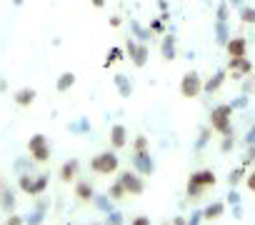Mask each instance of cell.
<instances>
[{
  "label": "cell",
  "mask_w": 255,
  "mask_h": 225,
  "mask_svg": "<svg viewBox=\"0 0 255 225\" xmlns=\"http://www.w3.org/2000/svg\"><path fill=\"white\" fill-rule=\"evenodd\" d=\"M245 145H255V123H253V128H250L248 135H245Z\"/></svg>",
  "instance_id": "obj_46"
},
{
  "label": "cell",
  "mask_w": 255,
  "mask_h": 225,
  "mask_svg": "<svg viewBox=\"0 0 255 225\" xmlns=\"http://www.w3.org/2000/svg\"><path fill=\"white\" fill-rule=\"evenodd\" d=\"M208 140H210V130H208V128H200V133H198V140H195V150L200 153V150L208 145Z\"/></svg>",
  "instance_id": "obj_34"
},
{
  "label": "cell",
  "mask_w": 255,
  "mask_h": 225,
  "mask_svg": "<svg viewBox=\"0 0 255 225\" xmlns=\"http://www.w3.org/2000/svg\"><path fill=\"white\" fill-rule=\"evenodd\" d=\"M110 25H113V28H120V25H123V18H120V15H113V18H110Z\"/></svg>",
  "instance_id": "obj_48"
},
{
  "label": "cell",
  "mask_w": 255,
  "mask_h": 225,
  "mask_svg": "<svg viewBox=\"0 0 255 225\" xmlns=\"http://www.w3.org/2000/svg\"><path fill=\"white\" fill-rule=\"evenodd\" d=\"M113 83H115V88H118L120 98H130V95H133V83L128 80V75H125V73H115V75H113Z\"/></svg>",
  "instance_id": "obj_16"
},
{
  "label": "cell",
  "mask_w": 255,
  "mask_h": 225,
  "mask_svg": "<svg viewBox=\"0 0 255 225\" xmlns=\"http://www.w3.org/2000/svg\"><path fill=\"white\" fill-rule=\"evenodd\" d=\"M93 8H105V0H90Z\"/></svg>",
  "instance_id": "obj_52"
},
{
  "label": "cell",
  "mask_w": 255,
  "mask_h": 225,
  "mask_svg": "<svg viewBox=\"0 0 255 225\" xmlns=\"http://www.w3.org/2000/svg\"><path fill=\"white\" fill-rule=\"evenodd\" d=\"M48 208H50V200H40V203L35 205V210L25 218V225H43V220H45V215H48Z\"/></svg>",
  "instance_id": "obj_14"
},
{
  "label": "cell",
  "mask_w": 255,
  "mask_h": 225,
  "mask_svg": "<svg viewBox=\"0 0 255 225\" xmlns=\"http://www.w3.org/2000/svg\"><path fill=\"white\" fill-rule=\"evenodd\" d=\"M228 3H230V8H243L245 0H228Z\"/></svg>",
  "instance_id": "obj_50"
},
{
  "label": "cell",
  "mask_w": 255,
  "mask_h": 225,
  "mask_svg": "<svg viewBox=\"0 0 255 225\" xmlns=\"http://www.w3.org/2000/svg\"><path fill=\"white\" fill-rule=\"evenodd\" d=\"M140 150H150L148 135H135V143H133V153H140Z\"/></svg>",
  "instance_id": "obj_35"
},
{
  "label": "cell",
  "mask_w": 255,
  "mask_h": 225,
  "mask_svg": "<svg viewBox=\"0 0 255 225\" xmlns=\"http://www.w3.org/2000/svg\"><path fill=\"white\" fill-rule=\"evenodd\" d=\"M0 203H3V210L5 213H13L15 210V193L8 188V190H3L0 193Z\"/></svg>",
  "instance_id": "obj_26"
},
{
  "label": "cell",
  "mask_w": 255,
  "mask_h": 225,
  "mask_svg": "<svg viewBox=\"0 0 255 225\" xmlns=\"http://www.w3.org/2000/svg\"><path fill=\"white\" fill-rule=\"evenodd\" d=\"M105 225H123V213H120V210H110Z\"/></svg>",
  "instance_id": "obj_36"
},
{
  "label": "cell",
  "mask_w": 255,
  "mask_h": 225,
  "mask_svg": "<svg viewBox=\"0 0 255 225\" xmlns=\"http://www.w3.org/2000/svg\"><path fill=\"white\" fill-rule=\"evenodd\" d=\"M33 163H35V160H28V158H18V160H15V170H18V173H28Z\"/></svg>",
  "instance_id": "obj_37"
},
{
  "label": "cell",
  "mask_w": 255,
  "mask_h": 225,
  "mask_svg": "<svg viewBox=\"0 0 255 225\" xmlns=\"http://www.w3.org/2000/svg\"><path fill=\"white\" fill-rule=\"evenodd\" d=\"M130 225H150V218H148V215H135V218L130 220Z\"/></svg>",
  "instance_id": "obj_42"
},
{
  "label": "cell",
  "mask_w": 255,
  "mask_h": 225,
  "mask_svg": "<svg viewBox=\"0 0 255 225\" xmlns=\"http://www.w3.org/2000/svg\"><path fill=\"white\" fill-rule=\"evenodd\" d=\"M233 145H235V140H233V133H230V135H223L220 150H223V153H230V150H233Z\"/></svg>",
  "instance_id": "obj_39"
},
{
  "label": "cell",
  "mask_w": 255,
  "mask_h": 225,
  "mask_svg": "<svg viewBox=\"0 0 255 225\" xmlns=\"http://www.w3.org/2000/svg\"><path fill=\"white\" fill-rule=\"evenodd\" d=\"M73 85H75V73H63V75H58V80H55V90H58V93H68Z\"/></svg>",
  "instance_id": "obj_21"
},
{
  "label": "cell",
  "mask_w": 255,
  "mask_h": 225,
  "mask_svg": "<svg viewBox=\"0 0 255 225\" xmlns=\"http://www.w3.org/2000/svg\"><path fill=\"white\" fill-rule=\"evenodd\" d=\"M93 203H95V208L100 210V213H110V210H115L113 208V198L110 195H93Z\"/></svg>",
  "instance_id": "obj_25"
},
{
  "label": "cell",
  "mask_w": 255,
  "mask_h": 225,
  "mask_svg": "<svg viewBox=\"0 0 255 225\" xmlns=\"http://www.w3.org/2000/svg\"><path fill=\"white\" fill-rule=\"evenodd\" d=\"M28 153L35 163H48L50 160V143L43 133H35L28 138Z\"/></svg>",
  "instance_id": "obj_4"
},
{
  "label": "cell",
  "mask_w": 255,
  "mask_h": 225,
  "mask_svg": "<svg viewBox=\"0 0 255 225\" xmlns=\"http://www.w3.org/2000/svg\"><path fill=\"white\" fill-rule=\"evenodd\" d=\"M205 218H203V210H195L193 215H190V220H188V225H200Z\"/></svg>",
  "instance_id": "obj_41"
},
{
  "label": "cell",
  "mask_w": 255,
  "mask_h": 225,
  "mask_svg": "<svg viewBox=\"0 0 255 225\" xmlns=\"http://www.w3.org/2000/svg\"><path fill=\"white\" fill-rule=\"evenodd\" d=\"M48 183H50L48 173H38V175L33 178V188H30V195H43V193L48 190Z\"/></svg>",
  "instance_id": "obj_20"
},
{
  "label": "cell",
  "mask_w": 255,
  "mask_h": 225,
  "mask_svg": "<svg viewBox=\"0 0 255 225\" xmlns=\"http://www.w3.org/2000/svg\"><path fill=\"white\" fill-rule=\"evenodd\" d=\"M160 55L165 60H175L178 58V38L173 35V30L163 35V40H160Z\"/></svg>",
  "instance_id": "obj_10"
},
{
  "label": "cell",
  "mask_w": 255,
  "mask_h": 225,
  "mask_svg": "<svg viewBox=\"0 0 255 225\" xmlns=\"http://www.w3.org/2000/svg\"><path fill=\"white\" fill-rule=\"evenodd\" d=\"M253 75H255V73H253Z\"/></svg>",
  "instance_id": "obj_58"
},
{
  "label": "cell",
  "mask_w": 255,
  "mask_h": 225,
  "mask_svg": "<svg viewBox=\"0 0 255 225\" xmlns=\"http://www.w3.org/2000/svg\"><path fill=\"white\" fill-rule=\"evenodd\" d=\"M223 213H225V203L218 200V203H210V205L203 210V218H205V220H218Z\"/></svg>",
  "instance_id": "obj_22"
},
{
  "label": "cell",
  "mask_w": 255,
  "mask_h": 225,
  "mask_svg": "<svg viewBox=\"0 0 255 225\" xmlns=\"http://www.w3.org/2000/svg\"><path fill=\"white\" fill-rule=\"evenodd\" d=\"M223 83H225V70H215V73L203 83V90H205L208 95H213V93H218V90L223 88Z\"/></svg>",
  "instance_id": "obj_15"
},
{
  "label": "cell",
  "mask_w": 255,
  "mask_h": 225,
  "mask_svg": "<svg viewBox=\"0 0 255 225\" xmlns=\"http://www.w3.org/2000/svg\"><path fill=\"white\" fill-rule=\"evenodd\" d=\"M5 225H25V218H20V215H13V213H8V220H5Z\"/></svg>",
  "instance_id": "obj_40"
},
{
  "label": "cell",
  "mask_w": 255,
  "mask_h": 225,
  "mask_svg": "<svg viewBox=\"0 0 255 225\" xmlns=\"http://www.w3.org/2000/svg\"><path fill=\"white\" fill-rule=\"evenodd\" d=\"M133 168H135V173H140V175H153V173H155V160H153L150 150L133 153Z\"/></svg>",
  "instance_id": "obj_9"
},
{
  "label": "cell",
  "mask_w": 255,
  "mask_h": 225,
  "mask_svg": "<svg viewBox=\"0 0 255 225\" xmlns=\"http://www.w3.org/2000/svg\"><path fill=\"white\" fill-rule=\"evenodd\" d=\"M158 10L160 13H170V3L168 0H158Z\"/></svg>",
  "instance_id": "obj_47"
},
{
  "label": "cell",
  "mask_w": 255,
  "mask_h": 225,
  "mask_svg": "<svg viewBox=\"0 0 255 225\" xmlns=\"http://www.w3.org/2000/svg\"><path fill=\"white\" fill-rule=\"evenodd\" d=\"M148 28H150L153 35H165V33H168V28H165V23H163L160 18H153V20L148 23Z\"/></svg>",
  "instance_id": "obj_32"
},
{
  "label": "cell",
  "mask_w": 255,
  "mask_h": 225,
  "mask_svg": "<svg viewBox=\"0 0 255 225\" xmlns=\"http://www.w3.org/2000/svg\"><path fill=\"white\" fill-rule=\"evenodd\" d=\"M225 53H228L230 58L248 55V38H243V35H233V38L225 43Z\"/></svg>",
  "instance_id": "obj_11"
},
{
  "label": "cell",
  "mask_w": 255,
  "mask_h": 225,
  "mask_svg": "<svg viewBox=\"0 0 255 225\" xmlns=\"http://www.w3.org/2000/svg\"><path fill=\"white\" fill-rule=\"evenodd\" d=\"M228 40H230V25H228V20H215V43L225 48Z\"/></svg>",
  "instance_id": "obj_18"
},
{
  "label": "cell",
  "mask_w": 255,
  "mask_h": 225,
  "mask_svg": "<svg viewBox=\"0 0 255 225\" xmlns=\"http://www.w3.org/2000/svg\"><path fill=\"white\" fill-rule=\"evenodd\" d=\"M115 60H125V50H123V48H110V50H108V55H105V63H103V65H105V68H110Z\"/></svg>",
  "instance_id": "obj_28"
},
{
  "label": "cell",
  "mask_w": 255,
  "mask_h": 225,
  "mask_svg": "<svg viewBox=\"0 0 255 225\" xmlns=\"http://www.w3.org/2000/svg\"><path fill=\"white\" fill-rule=\"evenodd\" d=\"M75 195H78V200H93L95 190H93V185H90L88 180H80V183L75 185Z\"/></svg>",
  "instance_id": "obj_24"
},
{
  "label": "cell",
  "mask_w": 255,
  "mask_h": 225,
  "mask_svg": "<svg viewBox=\"0 0 255 225\" xmlns=\"http://www.w3.org/2000/svg\"><path fill=\"white\" fill-rule=\"evenodd\" d=\"M93 225H100V223H93Z\"/></svg>",
  "instance_id": "obj_57"
},
{
  "label": "cell",
  "mask_w": 255,
  "mask_h": 225,
  "mask_svg": "<svg viewBox=\"0 0 255 225\" xmlns=\"http://www.w3.org/2000/svg\"><path fill=\"white\" fill-rule=\"evenodd\" d=\"M35 98H38L35 88H20V90L13 95L15 105H20V108H28V105H33V103H35Z\"/></svg>",
  "instance_id": "obj_17"
},
{
  "label": "cell",
  "mask_w": 255,
  "mask_h": 225,
  "mask_svg": "<svg viewBox=\"0 0 255 225\" xmlns=\"http://www.w3.org/2000/svg\"><path fill=\"white\" fill-rule=\"evenodd\" d=\"M230 105H233V110H235V108H245V105H248V95H240V98H235Z\"/></svg>",
  "instance_id": "obj_43"
},
{
  "label": "cell",
  "mask_w": 255,
  "mask_h": 225,
  "mask_svg": "<svg viewBox=\"0 0 255 225\" xmlns=\"http://www.w3.org/2000/svg\"><path fill=\"white\" fill-rule=\"evenodd\" d=\"M110 145H113V150H123L128 145V130H125V125L115 123L110 128Z\"/></svg>",
  "instance_id": "obj_12"
},
{
  "label": "cell",
  "mask_w": 255,
  "mask_h": 225,
  "mask_svg": "<svg viewBox=\"0 0 255 225\" xmlns=\"http://www.w3.org/2000/svg\"><path fill=\"white\" fill-rule=\"evenodd\" d=\"M13 5H15V8H20V5H23V0H13Z\"/></svg>",
  "instance_id": "obj_54"
},
{
  "label": "cell",
  "mask_w": 255,
  "mask_h": 225,
  "mask_svg": "<svg viewBox=\"0 0 255 225\" xmlns=\"http://www.w3.org/2000/svg\"><path fill=\"white\" fill-rule=\"evenodd\" d=\"M200 93H203V78H200V73H195V70L185 73L183 80H180V95L183 98H198Z\"/></svg>",
  "instance_id": "obj_7"
},
{
  "label": "cell",
  "mask_w": 255,
  "mask_h": 225,
  "mask_svg": "<svg viewBox=\"0 0 255 225\" xmlns=\"http://www.w3.org/2000/svg\"><path fill=\"white\" fill-rule=\"evenodd\" d=\"M118 180L123 183V188L128 190V195H143L145 193V180H143V175L140 173H120L118 175Z\"/></svg>",
  "instance_id": "obj_8"
},
{
  "label": "cell",
  "mask_w": 255,
  "mask_h": 225,
  "mask_svg": "<svg viewBox=\"0 0 255 225\" xmlns=\"http://www.w3.org/2000/svg\"><path fill=\"white\" fill-rule=\"evenodd\" d=\"M0 193H3V183H0Z\"/></svg>",
  "instance_id": "obj_55"
},
{
  "label": "cell",
  "mask_w": 255,
  "mask_h": 225,
  "mask_svg": "<svg viewBox=\"0 0 255 225\" xmlns=\"http://www.w3.org/2000/svg\"><path fill=\"white\" fill-rule=\"evenodd\" d=\"M33 178H35V175H30V173H20V175H18V188H20L23 193H28V195H30V188H33Z\"/></svg>",
  "instance_id": "obj_30"
},
{
  "label": "cell",
  "mask_w": 255,
  "mask_h": 225,
  "mask_svg": "<svg viewBox=\"0 0 255 225\" xmlns=\"http://www.w3.org/2000/svg\"><path fill=\"white\" fill-rule=\"evenodd\" d=\"M228 73H230V78L243 80V78L253 75L255 68H253V63H250L248 55H240V58H228Z\"/></svg>",
  "instance_id": "obj_6"
},
{
  "label": "cell",
  "mask_w": 255,
  "mask_h": 225,
  "mask_svg": "<svg viewBox=\"0 0 255 225\" xmlns=\"http://www.w3.org/2000/svg\"><path fill=\"white\" fill-rule=\"evenodd\" d=\"M108 195H110L113 200H123V198L128 195V190L123 188V183H120V180H115V183L110 185V190H108Z\"/></svg>",
  "instance_id": "obj_31"
},
{
  "label": "cell",
  "mask_w": 255,
  "mask_h": 225,
  "mask_svg": "<svg viewBox=\"0 0 255 225\" xmlns=\"http://www.w3.org/2000/svg\"><path fill=\"white\" fill-rule=\"evenodd\" d=\"M230 115H233V105L230 103H220L213 108L210 112V128L220 135H230L233 133V125H230Z\"/></svg>",
  "instance_id": "obj_2"
},
{
  "label": "cell",
  "mask_w": 255,
  "mask_h": 225,
  "mask_svg": "<svg viewBox=\"0 0 255 225\" xmlns=\"http://www.w3.org/2000/svg\"><path fill=\"white\" fill-rule=\"evenodd\" d=\"M5 88H8V83H5V78H0V93H5Z\"/></svg>",
  "instance_id": "obj_53"
},
{
  "label": "cell",
  "mask_w": 255,
  "mask_h": 225,
  "mask_svg": "<svg viewBox=\"0 0 255 225\" xmlns=\"http://www.w3.org/2000/svg\"><path fill=\"white\" fill-rule=\"evenodd\" d=\"M78 168H80V163H78V160H68V163H63V168H60V180H63V183L75 180Z\"/></svg>",
  "instance_id": "obj_19"
},
{
  "label": "cell",
  "mask_w": 255,
  "mask_h": 225,
  "mask_svg": "<svg viewBox=\"0 0 255 225\" xmlns=\"http://www.w3.org/2000/svg\"><path fill=\"white\" fill-rule=\"evenodd\" d=\"M255 163V145H248V150H245V155H243V165L248 168V165H253Z\"/></svg>",
  "instance_id": "obj_38"
},
{
  "label": "cell",
  "mask_w": 255,
  "mask_h": 225,
  "mask_svg": "<svg viewBox=\"0 0 255 225\" xmlns=\"http://www.w3.org/2000/svg\"><path fill=\"white\" fill-rule=\"evenodd\" d=\"M243 178H245V165H238V168H235V170L228 175V183H230V188H235V185H238Z\"/></svg>",
  "instance_id": "obj_33"
},
{
  "label": "cell",
  "mask_w": 255,
  "mask_h": 225,
  "mask_svg": "<svg viewBox=\"0 0 255 225\" xmlns=\"http://www.w3.org/2000/svg\"><path fill=\"white\" fill-rule=\"evenodd\" d=\"M245 185H248V190H250V193H255V170H253V173H248Z\"/></svg>",
  "instance_id": "obj_45"
},
{
  "label": "cell",
  "mask_w": 255,
  "mask_h": 225,
  "mask_svg": "<svg viewBox=\"0 0 255 225\" xmlns=\"http://www.w3.org/2000/svg\"><path fill=\"white\" fill-rule=\"evenodd\" d=\"M218 183V178H215V173L210 170V168H203V170H195V173H190L188 175V185H185V195L190 198V200H198L208 188H213Z\"/></svg>",
  "instance_id": "obj_1"
},
{
  "label": "cell",
  "mask_w": 255,
  "mask_h": 225,
  "mask_svg": "<svg viewBox=\"0 0 255 225\" xmlns=\"http://www.w3.org/2000/svg\"><path fill=\"white\" fill-rule=\"evenodd\" d=\"M128 28H130V38H135L138 43H148L150 38H153V33H150V28L148 25H143L140 20H130V23H128Z\"/></svg>",
  "instance_id": "obj_13"
},
{
  "label": "cell",
  "mask_w": 255,
  "mask_h": 225,
  "mask_svg": "<svg viewBox=\"0 0 255 225\" xmlns=\"http://www.w3.org/2000/svg\"><path fill=\"white\" fill-rule=\"evenodd\" d=\"M240 203V193L238 190H230L228 193V205H238Z\"/></svg>",
  "instance_id": "obj_44"
},
{
  "label": "cell",
  "mask_w": 255,
  "mask_h": 225,
  "mask_svg": "<svg viewBox=\"0 0 255 225\" xmlns=\"http://www.w3.org/2000/svg\"><path fill=\"white\" fill-rule=\"evenodd\" d=\"M68 133H73V135H85V133H90V120H88V118H78L75 123H68Z\"/></svg>",
  "instance_id": "obj_23"
},
{
  "label": "cell",
  "mask_w": 255,
  "mask_h": 225,
  "mask_svg": "<svg viewBox=\"0 0 255 225\" xmlns=\"http://www.w3.org/2000/svg\"><path fill=\"white\" fill-rule=\"evenodd\" d=\"M118 165H120V160H118L115 150H110V153H98V155H93V160H90V170H93L95 175H113V173L118 170Z\"/></svg>",
  "instance_id": "obj_3"
},
{
  "label": "cell",
  "mask_w": 255,
  "mask_h": 225,
  "mask_svg": "<svg viewBox=\"0 0 255 225\" xmlns=\"http://www.w3.org/2000/svg\"><path fill=\"white\" fill-rule=\"evenodd\" d=\"M173 225H188V220L183 215H178V218H173Z\"/></svg>",
  "instance_id": "obj_51"
},
{
  "label": "cell",
  "mask_w": 255,
  "mask_h": 225,
  "mask_svg": "<svg viewBox=\"0 0 255 225\" xmlns=\"http://www.w3.org/2000/svg\"><path fill=\"white\" fill-rule=\"evenodd\" d=\"M233 218H243V208H240V203L233 205Z\"/></svg>",
  "instance_id": "obj_49"
},
{
  "label": "cell",
  "mask_w": 255,
  "mask_h": 225,
  "mask_svg": "<svg viewBox=\"0 0 255 225\" xmlns=\"http://www.w3.org/2000/svg\"><path fill=\"white\" fill-rule=\"evenodd\" d=\"M228 18H230V3H228V0H218L215 20H228Z\"/></svg>",
  "instance_id": "obj_29"
},
{
  "label": "cell",
  "mask_w": 255,
  "mask_h": 225,
  "mask_svg": "<svg viewBox=\"0 0 255 225\" xmlns=\"http://www.w3.org/2000/svg\"><path fill=\"white\" fill-rule=\"evenodd\" d=\"M123 50L128 53V58H130V63H133L135 68H145V65H148V55H150L148 43H138L135 38H128Z\"/></svg>",
  "instance_id": "obj_5"
},
{
  "label": "cell",
  "mask_w": 255,
  "mask_h": 225,
  "mask_svg": "<svg viewBox=\"0 0 255 225\" xmlns=\"http://www.w3.org/2000/svg\"><path fill=\"white\" fill-rule=\"evenodd\" d=\"M163 225H173V223H163Z\"/></svg>",
  "instance_id": "obj_56"
},
{
  "label": "cell",
  "mask_w": 255,
  "mask_h": 225,
  "mask_svg": "<svg viewBox=\"0 0 255 225\" xmlns=\"http://www.w3.org/2000/svg\"><path fill=\"white\" fill-rule=\"evenodd\" d=\"M238 13L245 25H255V5H243V8H238Z\"/></svg>",
  "instance_id": "obj_27"
}]
</instances>
